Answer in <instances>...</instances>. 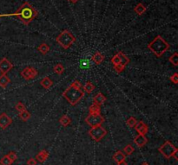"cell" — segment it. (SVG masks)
<instances>
[{
  "label": "cell",
  "instance_id": "d6a6232c",
  "mask_svg": "<svg viewBox=\"0 0 178 165\" xmlns=\"http://www.w3.org/2000/svg\"><path fill=\"white\" fill-rule=\"evenodd\" d=\"M110 62H112V64L115 66V65H117V64H120V58H119V56H118V54H116L114 56L111 58V60H110Z\"/></svg>",
  "mask_w": 178,
  "mask_h": 165
},
{
  "label": "cell",
  "instance_id": "836d02e7",
  "mask_svg": "<svg viewBox=\"0 0 178 165\" xmlns=\"http://www.w3.org/2000/svg\"><path fill=\"white\" fill-rule=\"evenodd\" d=\"M7 156H8V157L12 160L13 163H14V162H15V161L17 159V154H16V152H14V151H10V152L8 153V155H7Z\"/></svg>",
  "mask_w": 178,
  "mask_h": 165
},
{
  "label": "cell",
  "instance_id": "9a60e30c",
  "mask_svg": "<svg viewBox=\"0 0 178 165\" xmlns=\"http://www.w3.org/2000/svg\"><path fill=\"white\" fill-rule=\"evenodd\" d=\"M104 56L101 53V52H96L94 55H93V56H92V61L95 62V64H97V65H99V64H101V63L104 62Z\"/></svg>",
  "mask_w": 178,
  "mask_h": 165
},
{
  "label": "cell",
  "instance_id": "6da1fadb",
  "mask_svg": "<svg viewBox=\"0 0 178 165\" xmlns=\"http://www.w3.org/2000/svg\"><path fill=\"white\" fill-rule=\"evenodd\" d=\"M37 15H38V12L35 9L34 6L30 5L29 2H24L15 13L10 15H2V17L13 16L18 18L24 25H29L30 22L37 17Z\"/></svg>",
  "mask_w": 178,
  "mask_h": 165
},
{
  "label": "cell",
  "instance_id": "ab89813d",
  "mask_svg": "<svg viewBox=\"0 0 178 165\" xmlns=\"http://www.w3.org/2000/svg\"><path fill=\"white\" fill-rule=\"evenodd\" d=\"M2 17V15H1V14H0V17Z\"/></svg>",
  "mask_w": 178,
  "mask_h": 165
},
{
  "label": "cell",
  "instance_id": "3957f363",
  "mask_svg": "<svg viewBox=\"0 0 178 165\" xmlns=\"http://www.w3.org/2000/svg\"><path fill=\"white\" fill-rule=\"evenodd\" d=\"M63 97L72 106H75L84 97V92L70 85L63 93Z\"/></svg>",
  "mask_w": 178,
  "mask_h": 165
},
{
  "label": "cell",
  "instance_id": "2e32d148",
  "mask_svg": "<svg viewBox=\"0 0 178 165\" xmlns=\"http://www.w3.org/2000/svg\"><path fill=\"white\" fill-rule=\"evenodd\" d=\"M40 84L44 88H45V89H50L52 86H53V81H52L49 77L46 76V77L43 78V79L41 80Z\"/></svg>",
  "mask_w": 178,
  "mask_h": 165
},
{
  "label": "cell",
  "instance_id": "44dd1931",
  "mask_svg": "<svg viewBox=\"0 0 178 165\" xmlns=\"http://www.w3.org/2000/svg\"><path fill=\"white\" fill-rule=\"evenodd\" d=\"M37 50L40 52L42 55H46L47 53H49V52H50V50H51V48H50V46L48 45L47 43H45V42H43V43H41L40 45L38 46Z\"/></svg>",
  "mask_w": 178,
  "mask_h": 165
},
{
  "label": "cell",
  "instance_id": "e575fe53",
  "mask_svg": "<svg viewBox=\"0 0 178 165\" xmlns=\"http://www.w3.org/2000/svg\"><path fill=\"white\" fill-rule=\"evenodd\" d=\"M169 80H171V81H172L175 85H176V84L178 83V74L177 73H175L174 74H172V75L169 77Z\"/></svg>",
  "mask_w": 178,
  "mask_h": 165
},
{
  "label": "cell",
  "instance_id": "83f0119b",
  "mask_svg": "<svg viewBox=\"0 0 178 165\" xmlns=\"http://www.w3.org/2000/svg\"><path fill=\"white\" fill-rule=\"evenodd\" d=\"M137 120H136V118H134V117L129 118L126 121V125L130 128H134L136 126V125H137Z\"/></svg>",
  "mask_w": 178,
  "mask_h": 165
},
{
  "label": "cell",
  "instance_id": "cb8c5ba5",
  "mask_svg": "<svg viewBox=\"0 0 178 165\" xmlns=\"http://www.w3.org/2000/svg\"><path fill=\"white\" fill-rule=\"evenodd\" d=\"M90 114H101V108L100 106H98L96 104H92L89 108Z\"/></svg>",
  "mask_w": 178,
  "mask_h": 165
},
{
  "label": "cell",
  "instance_id": "5b68a950",
  "mask_svg": "<svg viewBox=\"0 0 178 165\" xmlns=\"http://www.w3.org/2000/svg\"><path fill=\"white\" fill-rule=\"evenodd\" d=\"M158 150L166 159H169L171 157H174L176 160H178L177 148L169 140L164 143L162 145H161L158 149Z\"/></svg>",
  "mask_w": 178,
  "mask_h": 165
},
{
  "label": "cell",
  "instance_id": "30bf717a",
  "mask_svg": "<svg viewBox=\"0 0 178 165\" xmlns=\"http://www.w3.org/2000/svg\"><path fill=\"white\" fill-rule=\"evenodd\" d=\"M12 119L11 117H9L7 113H3L0 114V128L5 130L6 128H8L10 125H12Z\"/></svg>",
  "mask_w": 178,
  "mask_h": 165
},
{
  "label": "cell",
  "instance_id": "4fadbf2b",
  "mask_svg": "<svg viewBox=\"0 0 178 165\" xmlns=\"http://www.w3.org/2000/svg\"><path fill=\"white\" fill-rule=\"evenodd\" d=\"M106 101V97L104 96L102 93H98L96 96L93 98V104H96L98 106H102Z\"/></svg>",
  "mask_w": 178,
  "mask_h": 165
},
{
  "label": "cell",
  "instance_id": "f1b7e54d",
  "mask_svg": "<svg viewBox=\"0 0 178 165\" xmlns=\"http://www.w3.org/2000/svg\"><path fill=\"white\" fill-rule=\"evenodd\" d=\"M12 163H13V162L8 157L7 155H5V157H3L0 159V164L1 165H12Z\"/></svg>",
  "mask_w": 178,
  "mask_h": 165
},
{
  "label": "cell",
  "instance_id": "277c9868",
  "mask_svg": "<svg viewBox=\"0 0 178 165\" xmlns=\"http://www.w3.org/2000/svg\"><path fill=\"white\" fill-rule=\"evenodd\" d=\"M56 41L64 49H68L77 42V38L68 29H64L57 36Z\"/></svg>",
  "mask_w": 178,
  "mask_h": 165
},
{
  "label": "cell",
  "instance_id": "d590c367",
  "mask_svg": "<svg viewBox=\"0 0 178 165\" xmlns=\"http://www.w3.org/2000/svg\"><path fill=\"white\" fill-rule=\"evenodd\" d=\"M27 165H37V160L35 158H29L27 161Z\"/></svg>",
  "mask_w": 178,
  "mask_h": 165
},
{
  "label": "cell",
  "instance_id": "60d3db41",
  "mask_svg": "<svg viewBox=\"0 0 178 165\" xmlns=\"http://www.w3.org/2000/svg\"><path fill=\"white\" fill-rule=\"evenodd\" d=\"M68 1H69V0H68Z\"/></svg>",
  "mask_w": 178,
  "mask_h": 165
},
{
  "label": "cell",
  "instance_id": "7a4b0ae2",
  "mask_svg": "<svg viewBox=\"0 0 178 165\" xmlns=\"http://www.w3.org/2000/svg\"><path fill=\"white\" fill-rule=\"evenodd\" d=\"M148 49L152 52L155 56L160 58L163 56V54L169 50V44L160 35H157L152 42L148 44Z\"/></svg>",
  "mask_w": 178,
  "mask_h": 165
},
{
  "label": "cell",
  "instance_id": "ba28073f",
  "mask_svg": "<svg viewBox=\"0 0 178 165\" xmlns=\"http://www.w3.org/2000/svg\"><path fill=\"white\" fill-rule=\"evenodd\" d=\"M37 74H38L37 70L32 67H26L25 69H23L21 71V76L26 80H30L34 79L37 77Z\"/></svg>",
  "mask_w": 178,
  "mask_h": 165
},
{
  "label": "cell",
  "instance_id": "b9f144b4",
  "mask_svg": "<svg viewBox=\"0 0 178 165\" xmlns=\"http://www.w3.org/2000/svg\"><path fill=\"white\" fill-rule=\"evenodd\" d=\"M0 165H1V164H0Z\"/></svg>",
  "mask_w": 178,
  "mask_h": 165
},
{
  "label": "cell",
  "instance_id": "e0dca14e",
  "mask_svg": "<svg viewBox=\"0 0 178 165\" xmlns=\"http://www.w3.org/2000/svg\"><path fill=\"white\" fill-rule=\"evenodd\" d=\"M146 11H147L146 6L144 5V4H142V3H139V4H137V6L134 8V12H135L136 14H137L138 16H142V15H143Z\"/></svg>",
  "mask_w": 178,
  "mask_h": 165
},
{
  "label": "cell",
  "instance_id": "f546056e",
  "mask_svg": "<svg viewBox=\"0 0 178 165\" xmlns=\"http://www.w3.org/2000/svg\"><path fill=\"white\" fill-rule=\"evenodd\" d=\"M134 150H135V149H134V147L131 144H127L126 146L124 147V149H123V151L125 152V155H127V156L131 155L134 152Z\"/></svg>",
  "mask_w": 178,
  "mask_h": 165
},
{
  "label": "cell",
  "instance_id": "f35d334b",
  "mask_svg": "<svg viewBox=\"0 0 178 165\" xmlns=\"http://www.w3.org/2000/svg\"><path fill=\"white\" fill-rule=\"evenodd\" d=\"M141 165H149V164L147 163V162H144V163H143Z\"/></svg>",
  "mask_w": 178,
  "mask_h": 165
},
{
  "label": "cell",
  "instance_id": "4dcf8cb0",
  "mask_svg": "<svg viewBox=\"0 0 178 165\" xmlns=\"http://www.w3.org/2000/svg\"><path fill=\"white\" fill-rule=\"evenodd\" d=\"M15 109H16V111H17L18 113H20L23 111L26 110V107H25V106L22 102H17L16 104V106H15Z\"/></svg>",
  "mask_w": 178,
  "mask_h": 165
},
{
  "label": "cell",
  "instance_id": "603a6c76",
  "mask_svg": "<svg viewBox=\"0 0 178 165\" xmlns=\"http://www.w3.org/2000/svg\"><path fill=\"white\" fill-rule=\"evenodd\" d=\"M59 123L63 125V127H67L68 125H70V123H71V119L69 118V116H67V115H63V116L60 118V120H59Z\"/></svg>",
  "mask_w": 178,
  "mask_h": 165
},
{
  "label": "cell",
  "instance_id": "74e56055",
  "mask_svg": "<svg viewBox=\"0 0 178 165\" xmlns=\"http://www.w3.org/2000/svg\"><path fill=\"white\" fill-rule=\"evenodd\" d=\"M79 0H69V2H71L72 4H77Z\"/></svg>",
  "mask_w": 178,
  "mask_h": 165
},
{
  "label": "cell",
  "instance_id": "d4e9b609",
  "mask_svg": "<svg viewBox=\"0 0 178 165\" xmlns=\"http://www.w3.org/2000/svg\"><path fill=\"white\" fill-rule=\"evenodd\" d=\"M53 71L58 75H61L64 72V67L63 66V64L61 63H58L54 66L53 68Z\"/></svg>",
  "mask_w": 178,
  "mask_h": 165
},
{
  "label": "cell",
  "instance_id": "d6986e66",
  "mask_svg": "<svg viewBox=\"0 0 178 165\" xmlns=\"http://www.w3.org/2000/svg\"><path fill=\"white\" fill-rule=\"evenodd\" d=\"M10 82H11V80H10V78L6 74L0 75V86L2 88H4V89L6 88L7 86L10 84Z\"/></svg>",
  "mask_w": 178,
  "mask_h": 165
},
{
  "label": "cell",
  "instance_id": "484cf974",
  "mask_svg": "<svg viewBox=\"0 0 178 165\" xmlns=\"http://www.w3.org/2000/svg\"><path fill=\"white\" fill-rule=\"evenodd\" d=\"M169 62L173 64L175 67H177L178 66V53L177 52H175L169 58Z\"/></svg>",
  "mask_w": 178,
  "mask_h": 165
},
{
  "label": "cell",
  "instance_id": "5bb4252c",
  "mask_svg": "<svg viewBox=\"0 0 178 165\" xmlns=\"http://www.w3.org/2000/svg\"><path fill=\"white\" fill-rule=\"evenodd\" d=\"M48 157H49V152L46 151L45 150H43L39 151V153H37L36 156V159L39 163L45 162L46 160L48 159Z\"/></svg>",
  "mask_w": 178,
  "mask_h": 165
},
{
  "label": "cell",
  "instance_id": "8d00e7d4",
  "mask_svg": "<svg viewBox=\"0 0 178 165\" xmlns=\"http://www.w3.org/2000/svg\"><path fill=\"white\" fill-rule=\"evenodd\" d=\"M117 165H127V163L125 161H122L120 163H117Z\"/></svg>",
  "mask_w": 178,
  "mask_h": 165
},
{
  "label": "cell",
  "instance_id": "9c48e42d",
  "mask_svg": "<svg viewBox=\"0 0 178 165\" xmlns=\"http://www.w3.org/2000/svg\"><path fill=\"white\" fill-rule=\"evenodd\" d=\"M12 69H13V64L7 58L4 57L0 60V72L2 73V74H6Z\"/></svg>",
  "mask_w": 178,
  "mask_h": 165
},
{
  "label": "cell",
  "instance_id": "4316f807",
  "mask_svg": "<svg viewBox=\"0 0 178 165\" xmlns=\"http://www.w3.org/2000/svg\"><path fill=\"white\" fill-rule=\"evenodd\" d=\"M19 117H20V119L23 120V121L26 122V121H28L30 119V113L27 110H24L22 113H19Z\"/></svg>",
  "mask_w": 178,
  "mask_h": 165
},
{
  "label": "cell",
  "instance_id": "ac0fdd59",
  "mask_svg": "<svg viewBox=\"0 0 178 165\" xmlns=\"http://www.w3.org/2000/svg\"><path fill=\"white\" fill-rule=\"evenodd\" d=\"M113 159L115 161L116 163H120L122 161H125L126 159V155L123 154L121 150H118L116 151L114 155H113Z\"/></svg>",
  "mask_w": 178,
  "mask_h": 165
},
{
  "label": "cell",
  "instance_id": "8fae6325",
  "mask_svg": "<svg viewBox=\"0 0 178 165\" xmlns=\"http://www.w3.org/2000/svg\"><path fill=\"white\" fill-rule=\"evenodd\" d=\"M134 128L136 129V131H137L138 134L144 135V136H145L148 133V131H149L148 125H146L145 123H144V121H138Z\"/></svg>",
  "mask_w": 178,
  "mask_h": 165
},
{
  "label": "cell",
  "instance_id": "52a82bcc",
  "mask_svg": "<svg viewBox=\"0 0 178 165\" xmlns=\"http://www.w3.org/2000/svg\"><path fill=\"white\" fill-rule=\"evenodd\" d=\"M104 122V118L101 114H90L85 118V123L91 127L100 126Z\"/></svg>",
  "mask_w": 178,
  "mask_h": 165
},
{
  "label": "cell",
  "instance_id": "7c38bea8",
  "mask_svg": "<svg viewBox=\"0 0 178 165\" xmlns=\"http://www.w3.org/2000/svg\"><path fill=\"white\" fill-rule=\"evenodd\" d=\"M134 143H135V144L139 147V148H142V147H144V145L148 143V138L144 136V135H140V134H138L137 137L134 138Z\"/></svg>",
  "mask_w": 178,
  "mask_h": 165
},
{
  "label": "cell",
  "instance_id": "1f68e13d",
  "mask_svg": "<svg viewBox=\"0 0 178 165\" xmlns=\"http://www.w3.org/2000/svg\"><path fill=\"white\" fill-rule=\"evenodd\" d=\"M124 69H125V66H123V65H122V64H117V65H115V66H114V69H115V71L117 74L122 73V72L124 70Z\"/></svg>",
  "mask_w": 178,
  "mask_h": 165
},
{
  "label": "cell",
  "instance_id": "8992f818",
  "mask_svg": "<svg viewBox=\"0 0 178 165\" xmlns=\"http://www.w3.org/2000/svg\"><path fill=\"white\" fill-rule=\"evenodd\" d=\"M88 133L95 142H100L106 136L107 131L102 125H100L97 127H91L89 130Z\"/></svg>",
  "mask_w": 178,
  "mask_h": 165
},
{
  "label": "cell",
  "instance_id": "7402d4cb",
  "mask_svg": "<svg viewBox=\"0 0 178 165\" xmlns=\"http://www.w3.org/2000/svg\"><path fill=\"white\" fill-rule=\"evenodd\" d=\"M83 90L84 93H91L92 92L95 90V86L92 84L91 81H87L85 83V85L83 86Z\"/></svg>",
  "mask_w": 178,
  "mask_h": 165
},
{
  "label": "cell",
  "instance_id": "ffe728a7",
  "mask_svg": "<svg viewBox=\"0 0 178 165\" xmlns=\"http://www.w3.org/2000/svg\"><path fill=\"white\" fill-rule=\"evenodd\" d=\"M117 54H118L119 58H120V64H122V65H123V66L126 67L127 65L130 63V58L127 56H125L122 51H119Z\"/></svg>",
  "mask_w": 178,
  "mask_h": 165
}]
</instances>
